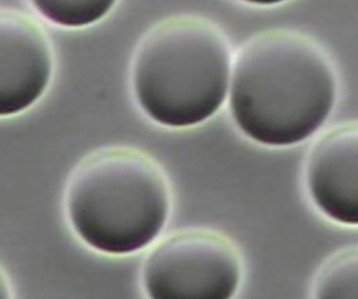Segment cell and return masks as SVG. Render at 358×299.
<instances>
[{
    "label": "cell",
    "mask_w": 358,
    "mask_h": 299,
    "mask_svg": "<svg viewBox=\"0 0 358 299\" xmlns=\"http://www.w3.org/2000/svg\"><path fill=\"white\" fill-rule=\"evenodd\" d=\"M335 96L328 57L302 34L264 31L238 52L231 107L241 129L260 143L287 146L308 138L329 116Z\"/></svg>",
    "instance_id": "6da1fadb"
},
{
    "label": "cell",
    "mask_w": 358,
    "mask_h": 299,
    "mask_svg": "<svg viewBox=\"0 0 358 299\" xmlns=\"http://www.w3.org/2000/svg\"><path fill=\"white\" fill-rule=\"evenodd\" d=\"M231 47L210 22L170 17L149 31L132 65L141 108L162 125H196L218 111L227 95Z\"/></svg>",
    "instance_id": "7a4b0ae2"
},
{
    "label": "cell",
    "mask_w": 358,
    "mask_h": 299,
    "mask_svg": "<svg viewBox=\"0 0 358 299\" xmlns=\"http://www.w3.org/2000/svg\"><path fill=\"white\" fill-rule=\"evenodd\" d=\"M67 208L78 235L101 252L125 254L148 245L164 226L169 190L155 162L136 150H103L71 177Z\"/></svg>",
    "instance_id": "3957f363"
},
{
    "label": "cell",
    "mask_w": 358,
    "mask_h": 299,
    "mask_svg": "<svg viewBox=\"0 0 358 299\" xmlns=\"http://www.w3.org/2000/svg\"><path fill=\"white\" fill-rule=\"evenodd\" d=\"M238 255L227 240L212 233L189 231L170 237L145 262L143 279L158 299H225L236 291Z\"/></svg>",
    "instance_id": "277c9868"
},
{
    "label": "cell",
    "mask_w": 358,
    "mask_h": 299,
    "mask_svg": "<svg viewBox=\"0 0 358 299\" xmlns=\"http://www.w3.org/2000/svg\"><path fill=\"white\" fill-rule=\"evenodd\" d=\"M0 59V115H15L46 90L52 71V47L31 17L17 11H1Z\"/></svg>",
    "instance_id": "5b68a950"
},
{
    "label": "cell",
    "mask_w": 358,
    "mask_h": 299,
    "mask_svg": "<svg viewBox=\"0 0 358 299\" xmlns=\"http://www.w3.org/2000/svg\"><path fill=\"white\" fill-rule=\"evenodd\" d=\"M357 124L329 131L313 148L308 166L309 188L320 207L339 222H358Z\"/></svg>",
    "instance_id": "8992f818"
},
{
    "label": "cell",
    "mask_w": 358,
    "mask_h": 299,
    "mask_svg": "<svg viewBox=\"0 0 358 299\" xmlns=\"http://www.w3.org/2000/svg\"><path fill=\"white\" fill-rule=\"evenodd\" d=\"M33 6L48 20L65 27H83L108 14L113 1H34Z\"/></svg>",
    "instance_id": "52a82bcc"
},
{
    "label": "cell",
    "mask_w": 358,
    "mask_h": 299,
    "mask_svg": "<svg viewBox=\"0 0 358 299\" xmlns=\"http://www.w3.org/2000/svg\"><path fill=\"white\" fill-rule=\"evenodd\" d=\"M357 256L349 252L334 259L322 274L317 296L324 298H352L357 296Z\"/></svg>",
    "instance_id": "ba28073f"
}]
</instances>
